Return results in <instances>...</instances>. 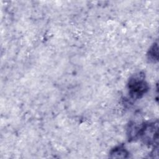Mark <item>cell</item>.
I'll list each match as a JSON object with an SVG mask.
<instances>
[{
	"mask_svg": "<svg viewBox=\"0 0 159 159\" xmlns=\"http://www.w3.org/2000/svg\"><path fill=\"white\" fill-rule=\"evenodd\" d=\"M143 123L137 120H132L129 122L127 129V135L129 141L134 140L139 138Z\"/></svg>",
	"mask_w": 159,
	"mask_h": 159,
	"instance_id": "3",
	"label": "cell"
},
{
	"mask_svg": "<svg viewBox=\"0 0 159 159\" xmlns=\"http://www.w3.org/2000/svg\"><path fill=\"white\" fill-rule=\"evenodd\" d=\"M129 95L133 100L141 98L149 89L143 72H137L132 75L127 83Z\"/></svg>",
	"mask_w": 159,
	"mask_h": 159,
	"instance_id": "1",
	"label": "cell"
},
{
	"mask_svg": "<svg viewBox=\"0 0 159 159\" xmlns=\"http://www.w3.org/2000/svg\"><path fill=\"white\" fill-rule=\"evenodd\" d=\"M148 60L153 63L158 61V42H156L149 48L147 53Z\"/></svg>",
	"mask_w": 159,
	"mask_h": 159,
	"instance_id": "5",
	"label": "cell"
},
{
	"mask_svg": "<svg viewBox=\"0 0 159 159\" xmlns=\"http://www.w3.org/2000/svg\"><path fill=\"white\" fill-rule=\"evenodd\" d=\"M158 122H144L139 137L143 143L148 145L158 144Z\"/></svg>",
	"mask_w": 159,
	"mask_h": 159,
	"instance_id": "2",
	"label": "cell"
},
{
	"mask_svg": "<svg viewBox=\"0 0 159 159\" xmlns=\"http://www.w3.org/2000/svg\"><path fill=\"white\" fill-rule=\"evenodd\" d=\"M129 152L123 145H118L113 148L109 152V157L116 158H127L129 157Z\"/></svg>",
	"mask_w": 159,
	"mask_h": 159,
	"instance_id": "4",
	"label": "cell"
}]
</instances>
